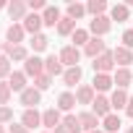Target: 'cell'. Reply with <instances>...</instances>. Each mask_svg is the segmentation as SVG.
Returning <instances> with one entry per match:
<instances>
[{
	"mask_svg": "<svg viewBox=\"0 0 133 133\" xmlns=\"http://www.w3.org/2000/svg\"><path fill=\"white\" fill-rule=\"evenodd\" d=\"M60 63L65 65V68H76L78 65V60H81V50L78 47H73V44H65L63 50H60Z\"/></svg>",
	"mask_w": 133,
	"mask_h": 133,
	"instance_id": "1",
	"label": "cell"
},
{
	"mask_svg": "<svg viewBox=\"0 0 133 133\" xmlns=\"http://www.w3.org/2000/svg\"><path fill=\"white\" fill-rule=\"evenodd\" d=\"M42 125H44L47 130H55V128H60V125H63V112H60L57 107H50V110H44V112H42Z\"/></svg>",
	"mask_w": 133,
	"mask_h": 133,
	"instance_id": "2",
	"label": "cell"
},
{
	"mask_svg": "<svg viewBox=\"0 0 133 133\" xmlns=\"http://www.w3.org/2000/svg\"><path fill=\"white\" fill-rule=\"evenodd\" d=\"M115 55H112V50H107V52H102L97 60H94V73H110L112 68H115Z\"/></svg>",
	"mask_w": 133,
	"mask_h": 133,
	"instance_id": "3",
	"label": "cell"
},
{
	"mask_svg": "<svg viewBox=\"0 0 133 133\" xmlns=\"http://www.w3.org/2000/svg\"><path fill=\"white\" fill-rule=\"evenodd\" d=\"M24 73H26L29 78L42 76V73H44V60H42L39 55H29V60L24 63Z\"/></svg>",
	"mask_w": 133,
	"mask_h": 133,
	"instance_id": "4",
	"label": "cell"
},
{
	"mask_svg": "<svg viewBox=\"0 0 133 133\" xmlns=\"http://www.w3.org/2000/svg\"><path fill=\"white\" fill-rule=\"evenodd\" d=\"M110 29H112L110 16H97V18H91V24H89V34H94V37H104Z\"/></svg>",
	"mask_w": 133,
	"mask_h": 133,
	"instance_id": "5",
	"label": "cell"
},
{
	"mask_svg": "<svg viewBox=\"0 0 133 133\" xmlns=\"http://www.w3.org/2000/svg\"><path fill=\"white\" fill-rule=\"evenodd\" d=\"M3 55H5L11 63H13V60H24V63L29 60V50H26L24 44H8V42H5V44H3Z\"/></svg>",
	"mask_w": 133,
	"mask_h": 133,
	"instance_id": "6",
	"label": "cell"
},
{
	"mask_svg": "<svg viewBox=\"0 0 133 133\" xmlns=\"http://www.w3.org/2000/svg\"><path fill=\"white\" fill-rule=\"evenodd\" d=\"M102 52H107V44H104V39H102V37H91V39H89V44L84 47V55H86V57H91V60H97Z\"/></svg>",
	"mask_w": 133,
	"mask_h": 133,
	"instance_id": "7",
	"label": "cell"
},
{
	"mask_svg": "<svg viewBox=\"0 0 133 133\" xmlns=\"http://www.w3.org/2000/svg\"><path fill=\"white\" fill-rule=\"evenodd\" d=\"M91 112L97 115V117H107V115H112V104H110V97H104V94H97V99H94V104H91Z\"/></svg>",
	"mask_w": 133,
	"mask_h": 133,
	"instance_id": "8",
	"label": "cell"
},
{
	"mask_svg": "<svg viewBox=\"0 0 133 133\" xmlns=\"http://www.w3.org/2000/svg\"><path fill=\"white\" fill-rule=\"evenodd\" d=\"M39 102H42V91H39V89L29 86L26 91H21V104H24L26 110H37Z\"/></svg>",
	"mask_w": 133,
	"mask_h": 133,
	"instance_id": "9",
	"label": "cell"
},
{
	"mask_svg": "<svg viewBox=\"0 0 133 133\" xmlns=\"http://www.w3.org/2000/svg\"><path fill=\"white\" fill-rule=\"evenodd\" d=\"M8 16L13 21H24L29 16V3H24V0H13V3H8Z\"/></svg>",
	"mask_w": 133,
	"mask_h": 133,
	"instance_id": "10",
	"label": "cell"
},
{
	"mask_svg": "<svg viewBox=\"0 0 133 133\" xmlns=\"http://www.w3.org/2000/svg\"><path fill=\"white\" fill-rule=\"evenodd\" d=\"M42 26H44V24H42V13H29V16L24 18V31L31 34V37H34V34H42Z\"/></svg>",
	"mask_w": 133,
	"mask_h": 133,
	"instance_id": "11",
	"label": "cell"
},
{
	"mask_svg": "<svg viewBox=\"0 0 133 133\" xmlns=\"http://www.w3.org/2000/svg\"><path fill=\"white\" fill-rule=\"evenodd\" d=\"M112 86H115V81H112L110 73H94V81H91V89H94V91L104 94V91H110Z\"/></svg>",
	"mask_w": 133,
	"mask_h": 133,
	"instance_id": "12",
	"label": "cell"
},
{
	"mask_svg": "<svg viewBox=\"0 0 133 133\" xmlns=\"http://www.w3.org/2000/svg\"><path fill=\"white\" fill-rule=\"evenodd\" d=\"M26 78H29V76H26L24 71H13V73L8 76V86H11V91H18V94L26 91V89H29V86H26Z\"/></svg>",
	"mask_w": 133,
	"mask_h": 133,
	"instance_id": "13",
	"label": "cell"
},
{
	"mask_svg": "<svg viewBox=\"0 0 133 133\" xmlns=\"http://www.w3.org/2000/svg\"><path fill=\"white\" fill-rule=\"evenodd\" d=\"M44 73H50L52 78L65 73V65L60 63V57H57V55H50V57H44Z\"/></svg>",
	"mask_w": 133,
	"mask_h": 133,
	"instance_id": "14",
	"label": "cell"
},
{
	"mask_svg": "<svg viewBox=\"0 0 133 133\" xmlns=\"http://www.w3.org/2000/svg\"><path fill=\"white\" fill-rule=\"evenodd\" d=\"M112 55H115V63H117V68H128V65L133 63V50H128V47H115L112 50Z\"/></svg>",
	"mask_w": 133,
	"mask_h": 133,
	"instance_id": "15",
	"label": "cell"
},
{
	"mask_svg": "<svg viewBox=\"0 0 133 133\" xmlns=\"http://www.w3.org/2000/svg\"><path fill=\"white\" fill-rule=\"evenodd\" d=\"M60 11H57V5H47L44 11H42V24L44 26H50V29H55L57 24H60Z\"/></svg>",
	"mask_w": 133,
	"mask_h": 133,
	"instance_id": "16",
	"label": "cell"
},
{
	"mask_svg": "<svg viewBox=\"0 0 133 133\" xmlns=\"http://www.w3.org/2000/svg\"><path fill=\"white\" fill-rule=\"evenodd\" d=\"M24 24H11L8 26V31H5V42L8 44H21L24 42Z\"/></svg>",
	"mask_w": 133,
	"mask_h": 133,
	"instance_id": "17",
	"label": "cell"
},
{
	"mask_svg": "<svg viewBox=\"0 0 133 133\" xmlns=\"http://www.w3.org/2000/svg\"><path fill=\"white\" fill-rule=\"evenodd\" d=\"M112 81H115L117 89H128L130 81H133V71H130V68H117L115 76H112Z\"/></svg>",
	"mask_w": 133,
	"mask_h": 133,
	"instance_id": "18",
	"label": "cell"
},
{
	"mask_svg": "<svg viewBox=\"0 0 133 133\" xmlns=\"http://www.w3.org/2000/svg\"><path fill=\"white\" fill-rule=\"evenodd\" d=\"M128 18H130V8H128L125 3H117V5H112V8H110V21L123 24V21H128Z\"/></svg>",
	"mask_w": 133,
	"mask_h": 133,
	"instance_id": "19",
	"label": "cell"
},
{
	"mask_svg": "<svg viewBox=\"0 0 133 133\" xmlns=\"http://www.w3.org/2000/svg\"><path fill=\"white\" fill-rule=\"evenodd\" d=\"M21 125L24 128H37V125H42V112H37V110H24V115H21Z\"/></svg>",
	"mask_w": 133,
	"mask_h": 133,
	"instance_id": "20",
	"label": "cell"
},
{
	"mask_svg": "<svg viewBox=\"0 0 133 133\" xmlns=\"http://www.w3.org/2000/svg\"><path fill=\"white\" fill-rule=\"evenodd\" d=\"M78 102H76V94H71V91H63L60 97H57V110L60 112H68L71 115V110L76 107Z\"/></svg>",
	"mask_w": 133,
	"mask_h": 133,
	"instance_id": "21",
	"label": "cell"
},
{
	"mask_svg": "<svg viewBox=\"0 0 133 133\" xmlns=\"http://www.w3.org/2000/svg\"><path fill=\"white\" fill-rule=\"evenodd\" d=\"M94 99H97V91L91 86H78L76 89V102L78 104H94Z\"/></svg>",
	"mask_w": 133,
	"mask_h": 133,
	"instance_id": "22",
	"label": "cell"
},
{
	"mask_svg": "<svg viewBox=\"0 0 133 133\" xmlns=\"http://www.w3.org/2000/svg\"><path fill=\"white\" fill-rule=\"evenodd\" d=\"M78 120H81V128H84L86 133L99 130V117H97L94 112H81V115H78Z\"/></svg>",
	"mask_w": 133,
	"mask_h": 133,
	"instance_id": "23",
	"label": "cell"
},
{
	"mask_svg": "<svg viewBox=\"0 0 133 133\" xmlns=\"http://www.w3.org/2000/svg\"><path fill=\"white\" fill-rule=\"evenodd\" d=\"M128 91L125 89H115L112 91V97H110V104H112V110H125V104H128Z\"/></svg>",
	"mask_w": 133,
	"mask_h": 133,
	"instance_id": "24",
	"label": "cell"
},
{
	"mask_svg": "<svg viewBox=\"0 0 133 133\" xmlns=\"http://www.w3.org/2000/svg\"><path fill=\"white\" fill-rule=\"evenodd\" d=\"M81 65H76V68H65V73H63V81H65V86H78V81H81Z\"/></svg>",
	"mask_w": 133,
	"mask_h": 133,
	"instance_id": "25",
	"label": "cell"
},
{
	"mask_svg": "<svg viewBox=\"0 0 133 133\" xmlns=\"http://www.w3.org/2000/svg\"><path fill=\"white\" fill-rule=\"evenodd\" d=\"M78 26H76V21L73 18H68V16H65V18H60V24H57V34L60 37H73V31H76Z\"/></svg>",
	"mask_w": 133,
	"mask_h": 133,
	"instance_id": "26",
	"label": "cell"
},
{
	"mask_svg": "<svg viewBox=\"0 0 133 133\" xmlns=\"http://www.w3.org/2000/svg\"><path fill=\"white\" fill-rule=\"evenodd\" d=\"M107 8H110L107 0H89V3H86V13H91L94 18H97V16H104Z\"/></svg>",
	"mask_w": 133,
	"mask_h": 133,
	"instance_id": "27",
	"label": "cell"
},
{
	"mask_svg": "<svg viewBox=\"0 0 133 133\" xmlns=\"http://www.w3.org/2000/svg\"><path fill=\"white\" fill-rule=\"evenodd\" d=\"M63 128L68 130V133H81V130H84V128H81V120H78V115H73V112L63 117Z\"/></svg>",
	"mask_w": 133,
	"mask_h": 133,
	"instance_id": "28",
	"label": "cell"
},
{
	"mask_svg": "<svg viewBox=\"0 0 133 133\" xmlns=\"http://www.w3.org/2000/svg\"><path fill=\"white\" fill-rule=\"evenodd\" d=\"M120 125H123V120H120L115 112H112V115H107V117L102 120V128H104L107 133H117V130H120Z\"/></svg>",
	"mask_w": 133,
	"mask_h": 133,
	"instance_id": "29",
	"label": "cell"
},
{
	"mask_svg": "<svg viewBox=\"0 0 133 133\" xmlns=\"http://www.w3.org/2000/svg\"><path fill=\"white\" fill-rule=\"evenodd\" d=\"M68 18H73V21H78V18H84L86 16V5L84 3H68Z\"/></svg>",
	"mask_w": 133,
	"mask_h": 133,
	"instance_id": "30",
	"label": "cell"
},
{
	"mask_svg": "<svg viewBox=\"0 0 133 133\" xmlns=\"http://www.w3.org/2000/svg\"><path fill=\"white\" fill-rule=\"evenodd\" d=\"M71 39H73V47H86L89 39H91V34H89V29H76Z\"/></svg>",
	"mask_w": 133,
	"mask_h": 133,
	"instance_id": "31",
	"label": "cell"
},
{
	"mask_svg": "<svg viewBox=\"0 0 133 133\" xmlns=\"http://www.w3.org/2000/svg\"><path fill=\"white\" fill-rule=\"evenodd\" d=\"M29 44H31V50H34V55H37V52H44V50L50 47V39H47L44 34H34Z\"/></svg>",
	"mask_w": 133,
	"mask_h": 133,
	"instance_id": "32",
	"label": "cell"
},
{
	"mask_svg": "<svg viewBox=\"0 0 133 133\" xmlns=\"http://www.w3.org/2000/svg\"><path fill=\"white\" fill-rule=\"evenodd\" d=\"M50 86H52V76H50V73H42V76L34 78V89L44 91V89H50Z\"/></svg>",
	"mask_w": 133,
	"mask_h": 133,
	"instance_id": "33",
	"label": "cell"
},
{
	"mask_svg": "<svg viewBox=\"0 0 133 133\" xmlns=\"http://www.w3.org/2000/svg\"><path fill=\"white\" fill-rule=\"evenodd\" d=\"M11 86H8V81H0V107H8V99H11Z\"/></svg>",
	"mask_w": 133,
	"mask_h": 133,
	"instance_id": "34",
	"label": "cell"
},
{
	"mask_svg": "<svg viewBox=\"0 0 133 133\" xmlns=\"http://www.w3.org/2000/svg\"><path fill=\"white\" fill-rule=\"evenodd\" d=\"M13 71H11V60L5 57V55H0V81H3L5 76H11Z\"/></svg>",
	"mask_w": 133,
	"mask_h": 133,
	"instance_id": "35",
	"label": "cell"
},
{
	"mask_svg": "<svg viewBox=\"0 0 133 133\" xmlns=\"http://www.w3.org/2000/svg\"><path fill=\"white\" fill-rule=\"evenodd\" d=\"M5 123H13V110L11 107H0V125Z\"/></svg>",
	"mask_w": 133,
	"mask_h": 133,
	"instance_id": "36",
	"label": "cell"
},
{
	"mask_svg": "<svg viewBox=\"0 0 133 133\" xmlns=\"http://www.w3.org/2000/svg\"><path fill=\"white\" fill-rule=\"evenodd\" d=\"M44 8H47L44 0H29V11H31V13H39V11H44Z\"/></svg>",
	"mask_w": 133,
	"mask_h": 133,
	"instance_id": "37",
	"label": "cell"
},
{
	"mask_svg": "<svg viewBox=\"0 0 133 133\" xmlns=\"http://www.w3.org/2000/svg\"><path fill=\"white\" fill-rule=\"evenodd\" d=\"M123 47L133 50V29H125V31H123Z\"/></svg>",
	"mask_w": 133,
	"mask_h": 133,
	"instance_id": "38",
	"label": "cell"
},
{
	"mask_svg": "<svg viewBox=\"0 0 133 133\" xmlns=\"http://www.w3.org/2000/svg\"><path fill=\"white\" fill-rule=\"evenodd\" d=\"M8 133H29V128H24L21 123H11L8 125Z\"/></svg>",
	"mask_w": 133,
	"mask_h": 133,
	"instance_id": "39",
	"label": "cell"
},
{
	"mask_svg": "<svg viewBox=\"0 0 133 133\" xmlns=\"http://www.w3.org/2000/svg\"><path fill=\"white\" fill-rule=\"evenodd\" d=\"M125 115H128V117H133V97H130V99H128V104H125Z\"/></svg>",
	"mask_w": 133,
	"mask_h": 133,
	"instance_id": "40",
	"label": "cell"
},
{
	"mask_svg": "<svg viewBox=\"0 0 133 133\" xmlns=\"http://www.w3.org/2000/svg\"><path fill=\"white\" fill-rule=\"evenodd\" d=\"M52 133H68V130H65V128H63V125H60V128H55V130H52Z\"/></svg>",
	"mask_w": 133,
	"mask_h": 133,
	"instance_id": "41",
	"label": "cell"
},
{
	"mask_svg": "<svg viewBox=\"0 0 133 133\" xmlns=\"http://www.w3.org/2000/svg\"><path fill=\"white\" fill-rule=\"evenodd\" d=\"M0 8H8V3H5V0H0Z\"/></svg>",
	"mask_w": 133,
	"mask_h": 133,
	"instance_id": "42",
	"label": "cell"
},
{
	"mask_svg": "<svg viewBox=\"0 0 133 133\" xmlns=\"http://www.w3.org/2000/svg\"><path fill=\"white\" fill-rule=\"evenodd\" d=\"M0 133H8V130H5V125H0Z\"/></svg>",
	"mask_w": 133,
	"mask_h": 133,
	"instance_id": "43",
	"label": "cell"
},
{
	"mask_svg": "<svg viewBox=\"0 0 133 133\" xmlns=\"http://www.w3.org/2000/svg\"><path fill=\"white\" fill-rule=\"evenodd\" d=\"M125 133H133V128H128V130H125Z\"/></svg>",
	"mask_w": 133,
	"mask_h": 133,
	"instance_id": "44",
	"label": "cell"
},
{
	"mask_svg": "<svg viewBox=\"0 0 133 133\" xmlns=\"http://www.w3.org/2000/svg\"><path fill=\"white\" fill-rule=\"evenodd\" d=\"M91 133H104V130H91Z\"/></svg>",
	"mask_w": 133,
	"mask_h": 133,
	"instance_id": "45",
	"label": "cell"
},
{
	"mask_svg": "<svg viewBox=\"0 0 133 133\" xmlns=\"http://www.w3.org/2000/svg\"><path fill=\"white\" fill-rule=\"evenodd\" d=\"M0 55H3V44H0Z\"/></svg>",
	"mask_w": 133,
	"mask_h": 133,
	"instance_id": "46",
	"label": "cell"
},
{
	"mask_svg": "<svg viewBox=\"0 0 133 133\" xmlns=\"http://www.w3.org/2000/svg\"><path fill=\"white\" fill-rule=\"evenodd\" d=\"M42 133H52V130H42Z\"/></svg>",
	"mask_w": 133,
	"mask_h": 133,
	"instance_id": "47",
	"label": "cell"
}]
</instances>
